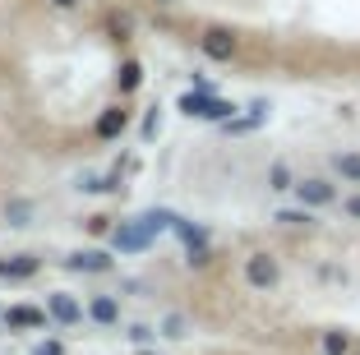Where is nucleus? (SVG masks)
<instances>
[{
    "label": "nucleus",
    "mask_w": 360,
    "mask_h": 355,
    "mask_svg": "<svg viewBox=\"0 0 360 355\" xmlns=\"http://www.w3.org/2000/svg\"><path fill=\"white\" fill-rule=\"evenodd\" d=\"M277 277H282V272H277L273 254H250V259H245V282H250V286L268 291V286H277Z\"/></svg>",
    "instance_id": "f03ea898"
},
{
    "label": "nucleus",
    "mask_w": 360,
    "mask_h": 355,
    "mask_svg": "<svg viewBox=\"0 0 360 355\" xmlns=\"http://www.w3.org/2000/svg\"><path fill=\"white\" fill-rule=\"evenodd\" d=\"M158 5H176V0H158Z\"/></svg>",
    "instance_id": "4be33fe9"
},
{
    "label": "nucleus",
    "mask_w": 360,
    "mask_h": 355,
    "mask_svg": "<svg viewBox=\"0 0 360 355\" xmlns=\"http://www.w3.org/2000/svg\"><path fill=\"white\" fill-rule=\"evenodd\" d=\"M88 314H93L97 323H116V318H120V304L111 300V295H97V300L88 304Z\"/></svg>",
    "instance_id": "9b49d317"
},
{
    "label": "nucleus",
    "mask_w": 360,
    "mask_h": 355,
    "mask_svg": "<svg viewBox=\"0 0 360 355\" xmlns=\"http://www.w3.org/2000/svg\"><path fill=\"white\" fill-rule=\"evenodd\" d=\"M333 171L342 180H351V185H360V153H338L333 157Z\"/></svg>",
    "instance_id": "9d476101"
},
{
    "label": "nucleus",
    "mask_w": 360,
    "mask_h": 355,
    "mask_svg": "<svg viewBox=\"0 0 360 355\" xmlns=\"http://www.w3.org/2000/svg\"><path fill=\"white\" fill-rule=\"evenodd\" d=\"M56 5H60V10H75V5H79V0H56Z\"/></svg>",
    "instance_id": "412c9836"
},
{
    "label": "nucleus",
    "mask_w": 360,
    "mask_h": 355,
    "mask_svg": "<svg viewBox=\"0 0 360 355\" xmlns=\"http://www.w3.org/2000/svg\"><path fill=\"white\" fill-rule=\"evenodd\" d=\"M32 355H65V351H60V342H37Z\"/></svg>",
    "instance_id": "f3484780"
},
{
    "label": "nucleus",
    "mask_w": 360,
    "mask_h": 355,
    "mask_svg": "<svg viewBox=\"0 0 360 355\" xmlns=\"http://www.w3.org/2000/svg\"><path fill=\"white\" fill-rule=\"evenodd\" d=\"M139 84H143V70H139V65L134 60H129L125 65V70H120V93H134V88Z\"/></svg>",
    "instance_id": "ddd939ff"
},
{
    "label": "nucleus",
    "mask_w": 360,
    "mask_h": 355,
    "mask_svg": "<svg viewBox=\"0 0 360 355\" xmlns=\"http://www.w3.org/2000/svg\"><path fill=\"white\" fill-rule=\"evenodd\" d=\"M5 323H10V328H42L46 314L32 309V304H14V309H5Z\"/></svg>",
    "instance_id": "6e6552de"
},
{
    "label": "nucleus",
    "mask_w": 360,
    "mask_h": 355,
    "mask_svg": "<svg viewBox=\"0 0 360 355\" xmlns=\"http://www.w3.org/2000/svg\"><path fill=\"white\" fill-rule=\"evenodd\" d=\"M65 263H70L75 272H111V259L97 254V250H79V254H70Z\"/></svg>",
    "instance_id": "0eeeda50"
},
{
    "label": "nucleus",
    "mask_w": 360,
    "mask_h": 355,
    "mask_svg": "<svg viewBox=\"0 0 360 355\" xmlns=\"http://www.w3.org/2000/svg\"><path fill=\"white\" fill-rule=\"evenodd\" d=\"M296 199L305 203V208H328V203H338V185H328V180H296Z\"/></svg>",
    "instance_id": "7ed1b4c3"
},
{
    "label": "nucleus",
    "mask_w": 360,
    "mask_h": 355,
    "mask_svg": "<svg viewBox=\"0 0 360 355\" xmlns=\"http://www.w3.org/2000/svg\"><path fill=\"white\" fill-rule=\"evenodd\" d=\"M46 314H51L56 323H79V318H84V309H79V300H75V295H65V291L46 295Z\"/></svg>",
    "instance_id": "423d86ee"
},
{
    "label": "nucleus",
    "mask_w": 360,
    "mask_h": 355,
    "mask_svg": "<svg viewBox=\"0 0 360 355\" xmlns=\"http://www.w3.org/2000/svg\"><path fill=\"white\" fill-rule=\"evenodd\" d=\"M167 337H185V318H167Z\"/></svg>",
    "instance_id": "aec40b11"
},
{
    "label": "nucleus",
    "mask_w": 360,
    "mask_h": 355,
    "mask_svg": "<svg viewBox=\"0 0 360 355\" xmlns=\"http://www.w3.org/2000/svg\"><path fill=\"white\" fill-rule=\"evenodd\" d=\"M148 240H153V231L143 226V221H125V226H116V250H120V254L148 250Z\"/></svg>",
    "instance_id": "39448f33"
},
{
    "label": "nucleus",
    "mask_w": 360,
    "mask_h": 355,
    "mask_svg": "<svg viewBox=\"0 0 360 355\" xmlns=\"http://www.w3.org/2000/svg\"><path fill=\"white\" fill-rule=\"evenodd\" d=\"M347 346H351L347 333H323V351L328 355H347Z\"/></svg>",
    "instance_id": "2eb2a0df"
},
{
    "label": "nucleus",
    "mask_w": 360,
    "mask_h": 355,
    "mask_svg": "<svg viewBox=\"0 0 360 355\" xmlns=\"http://www.w3.org/2000/svg\"><path fill=\"white\" fill-rule=\"evenodd\" d=\"M268 189H296V180H291V171H286L282 162H277V167L268 171Z\"/></svg>",
    "instance_id": "4468645a"
},
{
    "label": "nucleus",
    "mask_w": 360,
    "mask_h": 355,
    "mask_svg": "<svg viewBox=\"0 0 360 355\" xmlns=\"http://www.w3.org/2000/svg\"><path fill=\"white\" fill-rule=\"evenodd\" d=\"M277 221H282V226H309V212L305 208H282Z\"/></svg>",
    "instance_id": "dca6fc26"
},
{
    "label": "nucleus",
    "mask_w": 360,
    "mask_h": 355,
    "mask_svg": "<svg viewBox=\"0 0 360 355\" xmlns=\"http://www.w3.org/2000/svg\"><path fill=\"white\" fill-rule=\"evenodd\" d=\"M180 111H185V115H199V120H222V125H226L236 106L222 102V97H212V93H185V97H180Z\"/></svg>",
    "instance_id": "f257e3e1"
},
{
    "label": "nucleus",
    "mask_w": 360,
    "mask_h": 355,
    "mask_svg": "<svg viewBox=\"0 0 360 355\" xmlns=\"http://www.w3.org/2000/svg\"><path fill=\"white\" fill-rule=\"evenodd\" d=\"M342 208H347V217H351V221H360V194H351V199L342 203Z\"/></svg>",
    "instance_id": "6ab92c4d"
},
{
    "label": "nucleus",
    "mask_w": 360,
    "mask_h": 355,
    "mask_svg": "<svg viewBox=\"0 0 360 355\" xmlns=\"http://www.w3.org/2000/svg\"><path fill=\"white\" fill-rule=\"evenodd\" d=\"M199 46H203V56H208V60H231V56H236V37L226 28H208L199 37Z\"/></svg>",
    "instance_id": "20e7f679"
},
{
    "label": "nucleus",
    "mask_w": 360,
    "mask_h": 355,
    "mask_svg": "<svg viewBox=\"0 0 360 355\" xmlns=\"http://www.w3.org/2000/svg\"><path fill=\"white\" fill-rule=\"evenodd\" d=\"M37 272V259L32 254H19V259H0V277H32Z\"/></svg>",
    "instance_id": "1a4fd4ad"
},
{
    "label": "nucleus",
    "mask_w": 360,
    "mask_h": 355,
    "mask_svg": "<svg viewBox=\"0 0 360 355\" xmlns=\"http://www.w3.org/2000/svg\"><path fill=\"white\" fill-rule=\"evenodd\" d=\"M23 217H28V203H14V208H10V221H14V226H28Z\"/></svg>",
    "instance_id": "a211bd4d"
},
{
    "label": "nucleus",
    "mask_w": 360,
    "mask_h": 355,
    "mask_svg": "<svg viewBox=\"0 0 360 355\" xmlns=\"http://www.w3.org/2000/svg\"><path fill=\"white\" fill-rule=\"evenodd\" d=\"M120 129H125V111H120V106H111V111H106L102 120H97V134L111 138V134H120Z\"/></svg>",
    "instance_id": "f8f14e48"
}]
</instances>
